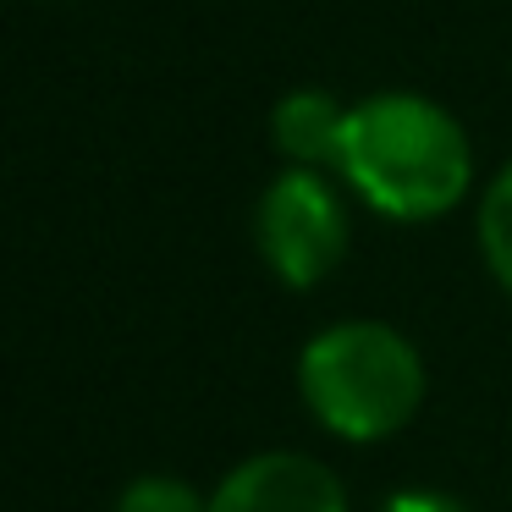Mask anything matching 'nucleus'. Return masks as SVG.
Masks as SVG:
<instances>
[{
  "label": "nucleus",
  "mask_w": 512,
  "mask_h": 512,
  "mask_svg": "<svg viewBox=\"0 0 512 512\" xmlns=\"http://www.w3.org/2000/svg\"><path fill=\"white\" fill-rule=\"evenodd\" d=\"M336 177L364 210L424 226L452 215L474 193V144L441 100L380 89L347 111Z\"/></svg>",
  "instance_id": "1"
},
{
  "label": "nucleus",
  "mask_w": 512,
  "mask_h": 512,
  "mask_svg": "<svg viewBox=\"0 0 512 512\" xmlns=\"http://www.w3.org/2000/svg\"><path fill=\"white\" fill-rule=\"evenodd\" d=\"M210 512H353V501L331 463L276 446L226 468L210 490Z\"/></svg>",
  "instance_id": "4"
},
{
  "label": "nucleus",
  "mask_w": 512,
  "mask_h": 512,
  "mask_svg": "<svg viewBox=\"0 0 512 512\" xmlns=\"http://www.w3.org/2000/svg\"><path fill=\"white\" fill-rule=\"evenodd\" d=\"M254 248L287 292H314L342 270L353 248V210L342 177L287 166L254 204Z\"/></svg>",
  "instance_id": "3"
},
{
  "label": "nucleus",
  "mask_w": 512,
  "mask_h": 512,
  "mask_svg": "<svg viewBox=\"0 0 512 512\" xmlns=\"http://www.w3.org/2000/svg\"><path fill=\"white\" fill-rule=\"evenodd\" d=\"M474 237H479V259H485L490 281L512 298V160L485 182V193H479Z\"/></svg>",
  "instance_id": "6"
},
{
  "label": "nucleus",
  "mask_w": 512,
  "mask_h": 512,
  "mask_svg": "<svg viewBox=\"0 0 512 512\" xmlns=\"http://www.w3.org/2000/svg\"><path fill=\"white\" fill-rule=\"evenodd\" d=\"M111 512H210V496L199 485H188V479L149 468V474H133L116 490Z\"/></svg>",
  "instance_id": "7"
},
{
  "label": "nucleus",
  "mask_w": 512,
  "mask_h": 512,
  "mask_svg": "<svg viewBox=\"0 0 512 512\" xmlns=\"http://www.w3.org/2000/svg\"><path fill=\"white\" fill-rule=\"evenodd\" d=\"M375 512H474L463 496H452V490H435V485H402L391 490L386 501H380Z\"/></svg>",
  "instance_id": "8"
},
{
  "label": "nucleus",
  "mask_w": 512,
  "mask_h": 512,
  "mask_svg": "<svg viewBox=\"0 0 512 512\" xmlns=\"http://www.w3.org/2000/svg\"><path fill=\"white\" fill-rule=\"evenodd\" d=\"M347 111L336 94L325 89H292L270 105V144L287 166L303 171H331L336 177V155H342V133H347Z\"/></svg>",
  "instance_id": "5"
},
{
  "label": "nucleus",
  "mask_w": 512,
  "mask_h": 512,
  "mask_svg": "<svg viewBox=\"0 0 512 512\" xmlns=\"http://www.w3.org/2000/svg\"><path fill=\"white\" fill-rule=\"evenodd\" d=\"M424 353L391 320H331L298 353V397L325 435L347 446H380L424 408Z\"/></svg>",
  "instance_id": "2"
}]
</instances>
